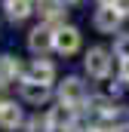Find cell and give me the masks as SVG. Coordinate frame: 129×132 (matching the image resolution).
I'll use <instances>...</instances> for the list:
<instances>
[{
    "label": "cell",
    "instance_id": "1",
    "mask_svg": "<svg viewBox=\"0 0 129 132\" xmlns=\"http://www.w3.org/2000/svg\"><path fill=\"white\" fill-rule=\"evenodd\" d=\"M55 95H59V104L80 111V108H86V101H89V89H86V83H83L80 77H64L62 83H59V89H55Z\"/></svg>",
    "mask_w": 129,
    "mask_h": 132
},
{
    "label": "cell",
    "instance_id": "2",
    "mask_svg": "<svg viewBox=\"0 0 129 132\" xmlns=\"http://www.w3.org/2000/svg\"><path fill=\"white\" fill-rule=\"evenodd\" d=\"M111 55H114V52L104 49V46L86 49V55H83V71H86V77H89V80H108V74H111V68H114V59H111Z\"/></svg>",
    "mask_w": 129,
    "mask_h": 132
},
{
    "label": "cell",
    "instance_id": "3",
    "mask_svg": "<svg viewBox=\"0 0 129 132\" xmlns=\"http://www.w3.org/2000/svg\"><path fill=\"white\" fill-rule=\"evenodd\" d=\"M28 52L37 59H46V52H55V25H37L28 31Z\"/></svg>",
    "mask_w": 129,
    "mask_h": 132
},
{
    "label": "cell",
    "instance_id": "4",
    "mask_svg": "<svg viewBox=\"0 0 129 132\" xmlns=\"http://www.w3.org/2000/svg\"><path fill=\"white\" fill-rule=\"evenodd\" d=\"M92 25L98 34H117L123 25V12L114 3H98V9L92 12Z\"/></svg>",
    "mask_w": 129,
    "mask_h": 132
},
{
    "label": "cell",
    "instance_id": "5",
    "mask_svg": "<svg viewBox=\"0 0 129 132\" xmlns=\"http://www.w3.org/2000/svg\"><path fill=\"white\" fill-rule=\"evenodd\" d=\"M83 46V34L74 25H59L55 28V52L59 55H77Z\"/></svg>",
    "mask_w": 129,
    "mask_h": 132
},
{
    "label": "cell",
    "instance_id": "6",
    "mask_svg": "<svg viewBox=\"0 0 129 132\" xmlns=\"http://www.w3.org/2000/svg\"><path fill=\"white\" fill-rule=\"evenodd\" d=\"M19 95H22V101H28V104H46V101L55 95V89H52L49 83L22 80V83H19Z\"/></svg>",
    "mask_w": 129,
    "mask_h": 132
},
{
    "label": "cell",
    "instance_id": "7",
    "mask_svg": "<svg viewBox=\"0 0 129 132\" xmlns=\"http://www.w3.org/2000/svg\"><path fill=\"white\" fill-rule=\"evenodd\" d=\"M64 12H68V3L64 0H37V15L43 25H64Z\"/></svg>",
    "mask_w": 129,
    "mask_h": 132
},
{
    "label": "cell",
    "instance_id": "8",
    "mask_svg": "<svg viewBox=\"0 0 129 132\" xmlns=\"http://www.w3.org/2000/svg\"><path fill=\"white\" fill-rule=\"evenodd\" d=\"M25 123H28V120H25V111H22V104H19V101L6 98L3 104H0V129L15 132V129H22Z\"/></svg>",
    "mask_w": 129,
    "mask_h": 132
},
{
    "label": "cell",
    "instance_id": "9",
    "mask_svg": "<svg viewBox=\"0 0 129 132\" xmlns=\"http://www.w3.org/2000/svg\"><path fill=\"white\" fill-rule=\"evenodd\" d=\"M25 80V68L15 55H0V86H12V83H22Z\"/></svg>",
    "mask_w": 129,
    "mask_h": 132
},
{
    "label": "cell",
    "instance_id": "10",
    "mask_svg": "<svg viewBox=\"0 0 129 132\" xmlns=\"http://www.w3.org/2000/svg\"><path fill=\"white\" fill-rule=\"evenodd\" d=\"M25 80H34V83H55V65L49 59H34L31 65L25 68Z\"/></svg>",
    "mask_w": 129,
    "mask_h": 132
},
{
    "label": "cell",
    "instance_id": "11",
    "mask_svg": "<svg viewBox=\"0 0 129 132\" xmlns=\"http://www.w3.org/2000/svg\"><path fill=\"white\" fill-rule=\"evenodd\" d=\"M3 9H6V19L19 25L37 12V0H3Z\"/></svg>",
    "mask_w": 129,
    "mask_h": 132
},
{
    "label": "cell",
    "instance_id": "12",
    "mask_svg": "<svg viewBox=\"0 0 129 132\" xmlns=\"http://www.w3.org/2000/svg\"><path fill=\"white\" fill-rule=\"evenodd\" d=\"M114 55H117L120 62H126V59H129V31L120 34V37L114 40Z\"/></svg>",
    "mask_w": 129,
    "mask_h": 132
},
{
    "label": "cell",
    "instance_id": "13",
    "mask_svg": "<svg viewBox=\"0 0 129 132\" xmlns=\"http://www.w3.org/2000/svg\"><path fill=\"white\" fill-rule=\"evenodd\" d=\"M114 6L123 12V19H129V0H114Z\"/></svg>",
    "mask_w": 129,
    "mask_h": 132
},
{
    "label": "cell",
    "instance_id": "14",
    "mask_svg": "<svg viewBox=\"0 0 129 132\" xmlns=\"http://www.w3.org/2000/svg\"><path fill=\"white\" fill-rule=\"evenodd\" d=\"M120 80L129 83V59H126V62H120Z\"/></svg>",
    "mask_w": 129,
    "mask_h": 132
},
{
    "label": "cell",
    "instance_id": "15",
    "mask_svg": "<svg viewBox=\"0 0 129 132\" xmlns=\"http://www.w3.org/2000/svg\"><path fill=\"white\" fill-rule=\"evenodd\" d=\"M6 101V86H0V104Z\"/></svg>",
    "mask_w": 129,
    "mask_h": 132
},
{
    "label": "cell",
    "instance_id": "16",
    "mask_svg": "<svg viewBox=\"0 0 129 132\" xmlns=\"http://www.w3.org/2000/svg\"><path fill=\"white\" fill-rule=\"evenodd\" d=\"M98 3H114V0H98Z\"/></svg>",
    "mask_w": 129,
    "mask_h": 132
}]
</instances>
